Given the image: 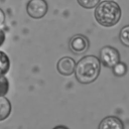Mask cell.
Here are the masks:
<instances>
[{
	"label": "cell",
	"instance_id": "cell-7",
	"mask_svg": "<svg viewBox=\"0 0 129 129\" xmlns=\"http://www.w3.org/2000/svg\"><path fill=\"white\" fill-rule=\"evenodd\" d=\"M98 129H124V125L119 118L108 116L101 121Z\"/></svg>",
	"mask_w": 129,
	"mask_h": 129
},
{
	"label": "cell",
	"instance_id": "cell-16",
	"mask_svg": "<svg viewBox=\"0 0 129 129\" xmlns=\"http://www.w3.org/2000/svg\"><path fill=\"white\" fill-rule=\"evenodd\" d=\"M53 129H69V128H67V127H64V126H56V127H54Z\"/></svg>",
	"mask_w": 129,
	"mask_h": 129
},
{
	"label": "cell",
	"instance_id": "cell-6",
	"mask_svg": "<svg viewBox=\"0 0 129 129\" xmlns=\"http://www.w3.org/2000/svg\"><path fill=\"white\" fill-rule=\"evenodd\" d=\"M76 68V61L69 56H63L61 57L56 64V69L59 74L63 76H70L75 72Z\"/></svg>",
	"mask_w": 129,
	"mask_h": 129
},
{
	"label": "cell",
	"instance_id": "cell-15",
	"mask_svg": "<svg viewBox=\"0 0 129 129\" xmlns=\"http://www.w3.org/2000/svg\"><path fill=\"white\" fill-rule=\"evenodd\" d=\"M4 41H5V32H4V30L0 27V46L4 43Z\"/></svg>",
	"mask_w": 129,
	"mask_h": 129
},
{
	"label": "cell",
	"instance_id": "cell-4",
	"mask_svg": "<svg viewBox=\"0 0 129 129\" xmlns=\"http://www.w3.org/2000/svg\"><path fill=\"white\" fill-rule=\"evenodd\" d=\"M48 6L45 0H29L26 5L27 14L34 19L42 18L47 12Z\"/></svg>",
	"mask_w": 129,
	"mask_h": 129
},
{
	"label": "cell",
	"instance_id": "cell-12",
	"mask_svg": "<svg viewBox=\"0 0 129 129\" xmlns=\"http://www.w3.org/2000/svg\"><path fill=\"white\" fill-rule=\"evenodd\" d=\"M77 2L83 8L92 9V8H95L99 4L100 0H77Z\"/></svg>",
	"mask_w": 129,
	"mask_h": 129
},
{
	"label": "cell",
	"instance_id": "cell-14",
	"mask_svg": "<svg viewBox=\"0 0 129 129\" xmlns=\"http://www.w3.org/2000/svg\"><path fill=\"white\" fill-rule=\"evenodd\" d=\"M5 23V13L4 11L0 8V27H2Z\"/></svg>",
	"mask_w": 129,
	"mask_h": 129
},
{
	"label": "cell",
	"instance_id": "cell-2",
	"mask_svg": "<svg viewBox=\"0 0 129 129\" xmlns=\"http://www.w3.org/2000/svg\"><path fill=\"white\" fill-rule=\"evenodd\" d=\"M94 16L100 25L111 27L119 22L121 18V8L118 3L106 0L96 6Z\"/></svg>",
	"mask_w": 129,
	"mask_h": 129
},
{
	"label": "cell",
	"instance_id": "cell-10",
	"mask_svg": "<svg viewBox=\"0 0 129 129\" xmlns=\"http://www.w3.org/2000/svg\"><path fill=\"white\" fill-rule=\"evenodd\" d=\"M119 38L123 45L129 47V25H125L121 28L119 33Z\"/></svg>",
	"mask_w": 129,
	"mask_h": 129
},
{
	"label": "cell",
	"instance_id": "cell-5",
	"mask_svg": "<svg viewBox=\"0 0 129 129\" xmlns=\"http://www.w3.org/2000/svg\"><path fill=\"white\" fill-rule=\"evenodd\" d=\"M89 45H90L89 39L83 34L74 35L69 42L70 49L74 53H84L89 48Z\"/></svg>",
	"mask_w": 129,
	"mask_h": 129
},
{
	"label": "cell",
	"instance_id": "cell-8",
	"mask_svg": "<svg viewBox=\"0 0 129 129\" xmlns=\"http://www.w3.org/2000/svg\"><path fill=\"white\" fill-rule=\"evenodd\" d=\"M11 113V104L7 98L0 96V121L6 119Z\"/></svg>",
	"mask_w": 129,
	"mask_h": 129
},
{
	"label": "cell",
	"instance_id": "cell-1",
	"mask_svg": "<svg viewBox=\"0 0 129 129\" xmlns=\"http://www.w3.org/2000/svg\"><path fill=\"white\" fill-rule=\"evenodd\" d=\"M100 70V59L95 55H86L76 63L74 73L81 84H90L99 77Z\"/></svg>",
	"mask_w": 129,
	"mask_h": 129
},
{
	"label": "cell",
	"instance_id": "cell-3",
	"mask_svg": "<svg viewBox=\"0 0 129 129\" xmlns=\"http://www.w3.org/2000/svg\"><path fill=\"white\" fill-rule=\"evenodd\" d=\"M100 61L107 68H113L120 61L119 51L112 46H104L100 50Z\"/></svg>",
	"mask_w": 129,
	"mask_h": 129
},
{
	"label": "cell",
	"instance_id": "cell-13",
	"mask_svg": "<svg viewBox=\"0 0 129 129\" xmlns=\"http://www.w3.org/2000/svg\"><path fill=\"white\" fill-rule=\"evenodd\" d=\"M9 89V82L5 76H0V96H5Z\"/></svg>",
	"mask_w": 129,
	"mask_h": 129
},
{
	"label": "cell",
	"instance_id": "cell-11",
	"mask_svg": "<svg viewBox=\"0 0 129 129\" xmlns=\"http://www.w3.org/2000/svg\"><path fill=\"white\" fill-rule=\"evenodd\" d=\"M112 69H113L114 75H115V76H118V77L124 76V75L126 74V72H127V67H126V64H125L124 62H120V61H119L117 64H115Z\"/></svg>",
	"mask_w": 129,
	"mask_h": 129
},
{
	"label": "cell",
	"instance_id": "cell-9",
	"mask_svg": "<svg viewBox=\"0 0 129 129\" xmlns=\"http://www.w3.org/2000/svg\"><path fill=\"white\" fill-rule=\"evenodd\" d=\"M10 68V59L8 55L0 50V76H5V74L9 71Z\"/></svg>",
	"mask_w": 129,
	"mask_h": 129
}]
</instances>
